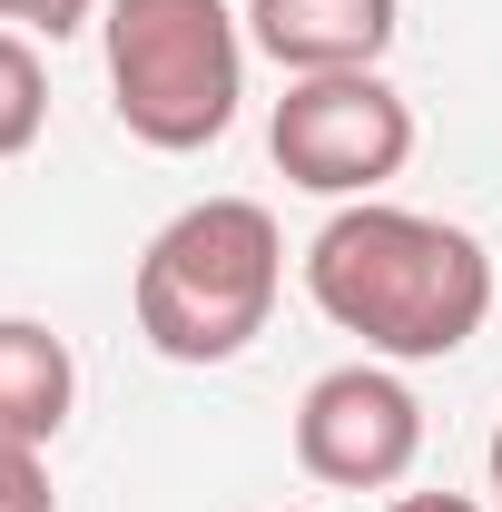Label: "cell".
Instances as JSON below:
<instances>
[{
    "label": "cell",
    "instance_id": "1",
    "mask_svg": "<svg viewBox=\"0 0 502 512\" xmlns=\"http://www.w3.org/2000/svg\"><path fill=\"white\" fill-rule=\"evenodd\" d=\"M306 296L325 325L365 335L375 365H443L463 355L493 316V256L473 227L355 197L315 227L306 247Z\"/></svg>",
    "mask_w": 502,
    "mask_h": 512
},
{
    "label": "cell",
    "instance_id": "2",
    "mask_svg": "<svg viewBox=\"0 0 502 512\" xmlns=\"http://www.w3.org/2000/svg\"><path fill=\"white\" fill-rule=\"evenodd\" d=\"M286 286V237L256 197H197L138 256V335L168 365H237Z\"/></svg>",
    "mask_w": 502,
    "mask_h": 512
},
{
    "label": "cell",
    "instance_id": "3",
    "mask_svg": "<svg viewBox=\"0 0 502 512\" xmlns=\"http://www.w3.org/2000/svg\"><path fill=\"white\" fill-rule=\"evenodd\" d=\"M99 50H109V109L138 148L188 158V148L237 128L247 30H237L227 0H109Z\"/></svg>",
    "mask_w": 502,
    "mask_h": 512
},
{
    "label": "cell",
    "instance_id": "4",
    "mask_svg": "<svg viewBox=\"0 0 502 512\" xmlns=\"http://www.w3.org/2000/svg\"><path fill=\"white\" fill-rule=\"evenodd\" d=\"M266 148L286 168V188L306 197H375L384 178H404L414 158V109L404 89H384L375 69H335V79H286L276 119H266Z\"/></svg>",
    "mask_w": 502,
    "mask_h": 512
},
{
    "label": "cell",
    "instance_id": "5",
    "mask_svg": "<svg viewBox=\"0 0 502 512\" xmlns=\"http://www.w3.org/2000/svg\"><path fill=\"white\" fill-rule=\"evenodd\" d=\"M414 453H424V404H414V384L394 365L365 355V365H335V375L306 384V404H296L306 483H325V493H394L414 473Z\"/></svg>",
    "mask_w": 502,
    "mask_h": 512
},
{
    "label": "cell",
    "instance_id": "6",
    "mask_svg": "<svg viewBox=\"0 0 502 512\" xmlns=\"http://www.w3.org/2000/svg\"><path fill=\"white\" fill-rule=\"evenodd\" d=\"M404 30V0H247V40L286 79H335L375 69Z\"/></svg>",
    "mask_w": 502,
    "mask_h": 512
},
{
    "label": "cell",
    "instance_id": "7",
    "mask_svg": "<svg viewBox=\"0 0 502 512\" xmlns=\"http://www.w3.org/2000/svg\"><path fill=\"white\" fill-rule=\"evenodd\" d=\"M69 404H79V365L40 316H0V444H60Z\"/></svg>",
    "mask_w": 502,
    "mask_h": 512
},
{
    "label": "cell",
    "instance_id": "8",
    "mask_svg": "<svg viewBox=\"0 0 502 512\" xmlns=\"http://www.w3.org/2000/svg\"><path fill=\"white\" fill-rule=\"evenodd\" d=\"M50 119V69H40V40L0 30V158H20Z\"/></svg>",
    "mask_w": 502,
    "mask_h": 512
},
{
    "label": "cell",
    "instance_id": "9",
    "mask_svg": "<svg viewBox=\"0 0 502 512\" xmlns=\"http://www.w3.org/2000/svg\"><path fill=\"white\" fill-rule=\"evenodd\" d=\"M109 0H0V30H20V40H69V30H89Z\"/></svg>",
    "mask_w": 502,
    "mask_h": 512
},
{
    "label": "cell",
    "instance_id": "10",
    "mask_svg": "<svg viewBox=\"0 0 502 512\" xmlns=\"http://www.w3.org/2000/svg\"><path fill=\"white\" fill-rule=\"evenodd\" d=\"M0 512H60V493H50V463L30 444H0Z\"/></svg>",
    "mask_w": 502,
    "mask_h": 512
},
{
    "label": "cell",
    "instance_id": "11",
    "mask_svg": "<svg viewBox=\"0 0 502 512\" xmlns=\"http://www.w3.org/2000/svg\"><path fill=\"white\" fill-rule=\"evenodd\" d=\"M384 512H483V503H463V493H394Z\"/></svg>",
    "mask_w": 502,
    "mask_h": 512
},
{
    "label": "cell",
    "instance_id": "12",
    "mask_svg": "<svg viewBox=\"0 0 502 512\" xmlns=\"http://www.w3.org/2000/svg\"><path fill=\"white\" fill-rule=\"evenodd\" d=\"M483 463H493V512H502V424H493V453H483Z\"/></svg>",
    "mask_w": 502,
    "mask_h": 512
}]
</instances>
